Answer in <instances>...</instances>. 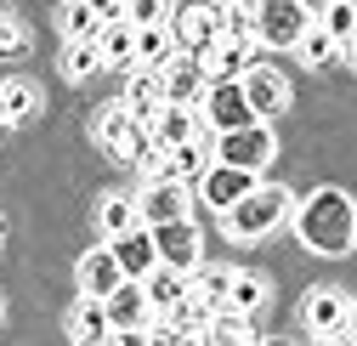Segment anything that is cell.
I'll list each match as a JSON object with an SVG mask.
<instances>
[{
    "instance_id": "obj_1",
    "label": "cell",
    "mask_w": 357,
    "mask_h": 346,
    "mask_svg": "<svg viewBox=\"0 0 357 346\" xmlns=\"http://www.w3.org/2000/svg\"><path fill=\"white\" fill-rule=\"evenodd\" d=\"M295 233L312 255H346L357 244V204L340 188H318L295 204Z\"/></svg>"
},
{
    "instance_id": "obj_2",
    "label": "cell",
    "mask_w": 357,
    "mask_h": 346,
    "mask_svg": "<svg viewBox=\"0 0 357 346\" xmlns=\"http://www.w3.org/2000/svg\"><path fill=\"white\" fill-rule=\"evenodd\" d=\"M289 216H295V204H289L284 188H261V182H255V193L238 199L227 216H221V222H227L233 239H266V233H278Z\"/></svg>"
},
{
    "instance_id": "obj_3",
    "label": "cell",
    "mask_w": 357,
    "mask_h": 346,
    "mask_svg": "<svg viewBox=\"0 0 357 346\" xmlns=\"http://www.w3.org/2000/svg\"><path fill=\"white\" fill-rule=\"evenodd\" d=\"M199 119H204V131L210 137H233V131H250L255 114L244 103V85H227V80H210V91L199 103Z\"/></svg>"
},
{
    "instance_id": "obj_4",
    "label": "cell",
    "mask_w": 357,
    "mask_h": 346,
    "mask_svg": "<svg viewBox=\"0 0 357 346\" xmlns=\"http://www.w3.org/2000/svg\"><path fill=\"white\" fill-rule=\"evenodd\" d=\"M312 29V12L301 6V0H266V6H255V46H295Z\"/></svg>"
},
{
    "instance_id": "obj_5",
    "label": "cell",
    "mask_w": 357,
    "mask_h": 346,
    "mask_svg": "<svg viewBox=\"0 0 357 346\" xmlns=\"http://www.w3.org/2000/svg\"><path fill=\"white\" fill-rule=\"evenodd\" d=\"M193 193L182 182H148L137 193V216H142V227H170V222H193Z\"/></svg>"
},
{
    "instance_id": "obj_6",
    "label": "cell",
    "mask_w": 357,
    "mask_h": 346,
    "mask_svg": "<svg viewBox=\"0 0 357 346\" xmlns=\"http://www.w3.org/2000/svg\"><path fill=\"white\" fill-rule=\"evenodd\" d=\"M273 148H278V142L266 137V125H250V131L215 137V165H233V170H244V176H255V170H266Z\"/></svg>"
},
{
    "instance_id": "obj_7",
    "label": "cell",
    "mask_w": 357,
    "mask_h": 346,
    "mask_svg": "<svg viewBox=\"0 0 357 346\" xmlns=\"http://www.w3.org/2000/svg\"><path fill=\"white\" fill-rule=\"evenodd\" d=\"M165 23L176 34V46H182L188 57H199V63L215 52V40H221L215 34V6H182V12H170Z\"/></svg>"
},
{
    "instance_id": "obj_8",
    "label": "cell",
    "mask_w": 357,
    "mask_h": 346,
    "mask_svg": "<svg viewBox=\"0 0 357 346\" xmlns=\"http://www.w3.org/2000/svg\"><path fill=\"white\" fill-rule=\"evenodd\" d=\"M210 91V68L188 52H176V63L165 68V108H199Z\"/></svg>"
},
{
    "instance_id": "obj_9",
    "label": "cell",
    "mask_w": 357,
    "mask_h": 346,
    "mask_svg": "<svg viewBox=\"0 0 357 346\" xmlns=\"http://www.w3.org/2000/svg\"><path fill=\"white\" fill-rule=\"evenodd\" d=\"M244 103H250V114H255V125H266V119H273L284 103H289V80L278 74V68H266V63H255L244 80Z\"/></svg>"
},
{
    "instance_id": "obj_10",
    "label": "cell",
    "mask_w": 357,
    "mask_h": 346,
    "mask_svg": "<svg viewBox=\"0 0 357 346\" xmlns=\"http://www.w3.org/2000/svg\"><path fill=\"white\" fill-rule=\"evenodd\" d=\"M108 324H114V335H148L159 318H153V307H148V289L142 284H119L108 301Z\"/></svg>"
},
{
    "instance_id": "obj_11",
    "label": "cell",
    "mask_w": 357,
    "mask_h": 346,
    "mask_svg": "<svg viewBox=\"0 0 357 346\" xmlns=\"http://www.w3.org/2000/svg\"><path fill=\"white\" fill-rule=\"evenodd\" d=\"M153 250H159V267L170 273H199V227L193 222H170V227H148Z\"/></svg>"
},
{
    "instance_id": "obj_12",
    "label": "cell",
    "mask_w": 357,
    "mask_h": 346,
    "mask_svg": "<svg viewBox=\"0 0 357 346\" xmlns=\"http://www.w3.org/2000/svg\"><path fill=\"white\" fill-rule=\"evenodd\" d=\"M301 318L312 324L318 340L346 335V324H351V295H340V289H312V295L301 301Z\"/></svg>"
},
{
    "instance_id": "obj_13",
    "label": "cell",
    "mask_w": 357,
    "mask_h": 346,
    "mask_svg": "<svg viewBox=\"0 0 357 346\" xmlns=\"http://www.w3.org/2000/svg\"><path fill=\"white\" fill-rule=\"evenodd\" d=\"M119 284H130V278L119 273V262H114L108 244H97V250L79 255V301H108Z\"/></svg>"
},
{
    "instance_id": "obj_14",
    "label": "cell",
    "mask_w": 357,
    "mask_h": 346,
    "mask_svg": "<svg viewBox=\"0 0 357 346\" xmlns=\"http://www.w3.org/2000/svg\"><path fill=\"white\" fill-rule=\"evenodd\" d=\"M137 125H148L153 131V119L165 114V74H148V68H137V74H125V103H119Z\"/></svg>"
},
{
    "instance_id": "obj_15",
    "label": "cell",
    "mask_w": 357,
    "mask_h": 346,
    "mask_svg": "<svg viewBox=\"0 0 357 346\" xmlns=\"http://www.w3.org/2000/svg\"><path fill=\"white\" fill-rule=\"evenodd\" d=\"M250 193H255V176H244V170H233V165H210L204 182H199V199L210 210H221V216H227L238 199H250Z\"/></svg>"
},
{
    "instance_id": "obj_16",
    "label": "cell",
    "mask_w": 357,
    "mask_h": 346,
    "mask_svg": "<svg viewBox=\"0 0 357 346\" xmlns=\"http://www.w3.org/2000/svg\"><path fill=\"white\" fill-rule=\"evenodd\" d=\"M142 131H148V125H137L119 103H114V108H102V119H97V142H102V153H108V159H119V165H130V153H137Z\"/></svg>"
},
{
    "instance_id": "obj_17",
    "label": "cell",
    "mask_w": 357,
    "mask_h": 346,
    "mask_svg": "<svg viewBox=\"0 0 357 346\" xmlns=\"http://www.w3.org/2000/svg\"><path fill=\"white\" fill-rule=\"evenodd\" d=\"M142 289H148V307H153V318H170L182 301H193V273H170V267H153L148 278H142Z\"/></svg>"
},
{
    "instance_id": "obj_18",
    "label": "cell",
    "mask_w": 357,
    "mask_h": 346,
    "mask_svg": "<svg viewBox=\"0 0 357 346\" xmlns=\"http://www.w3.org/2000/svg\"><path fill=\"white\" fill-rule=\"evenodd\" d=\"M108 250H114V262H119V273H125L130 284H142V278L159 267V250H153V233H148V227H137V233L114 239Z\"/></svg>"
},
{
    "instance_id": "obj_19",
    "label": "cell",
    "mask_w": 357,
    "mask_h": 346,
    "mask_svg": "<svg viewBox=\"0 0 357 346\" xmlns=\"http://www.w3.org/2000/svg\"><path fill=\"white\" fill-rule=\"evenodd\" d=\"M199 137H204V119H199V108H165V114L153 119V142H159L165 153L188 148V142H199Z\"/></svg>"
},
{
    "instance_id": "obj_20",
    "label": "cell",
    "mask_w": 357,
    "mask_h": 346,
    "mask_svg": "<svg viewBox=\"0 0 357 346\" xmlns=\"http://www.w3.org/2000/svg\"><path fill=\"white\" fill-rule=\"evenodd\" d=\"M68 335H74V346H108L114 340L108 307H102V301H79V307L68 313Z\"/></svg>"
},
{
    "instance_id": "obj_21",
    "label": "cell",
    "mask_w": 357,
    "mask_h": 346,
    "mask_svg": "<svg viewBox=\"0 0 357 346\" xmlns=\"http://www.w3.org/2000/svg\"><path fill=\"white\" fill-rule=\"evenodd\" d=\"M255 63H261V57H255V40H250V46H227V40H215V52L204 57L210 80H227V85H238Z\"/></svg>"
},
{
    "instance_id": "obj_22",
    "label": "cell",
    "mask_w": 357,
    "mask_h": 346,
    "mask_svg": "<svg viewBox=\"0 0 357 346\" xmlns=\"http://www.w3.org/2000/svg\"><path fill=\"white\" fill-rule=\"evenodd\" d=\"M57 29H63L68 46H91V40H102V17H97L91 0H68L63 17H57Z\"/></svg>"
},
{
    "instance_id": "obj_23",
    "label": "cell",
    "mask_w": 357,
    "mask_h": 346,
    "mask_svg": "<svg viewBox=\"0 0 357 346\" xmlns=\"http://www.w3.org/2000/svg\"><path fill=\"white\" fill-rule=\"evenodd\" d=\"M97 52H102V68L137 74V29H130V23H114V29H102Z\"/></svg>"
},
{
    "instance_id": "obj_24",
    "label": "cell",
    "mask_w": 357,
    "mask_h": 346,
    "mask_svg": "<svg viewBox=\"0 0 357 346\" xmlns=\"http://www.w3.org/2000/svg\"><path fill=\"white\" fill-rule=\"evenodd\" d=\"M97 227L108 233V244H114V239H125V233H137V227H142V216H137V199H125V193H108V199L97 204Z\"/></svg>"
},
{
    "instance_id": "obj_25",
    "label": "cell",
    "mask_w": 357,
    "mask_h": 346,
    "mask_svg": "<svg viewBox=\"0 0 357 346\" xmlns=\"http://www.w3.org/2000/svg\"><path fill=\"white\" fill-rule=\"evenodd\" d=\"M233 278H238V267H199V273H193V295L204 301V307H215V313H227V295H233Z\"/></svg>"
},
{
    "instance_id": "obj_26",
    "label": "cell",
    "mask_w": 357,
    "mask_h": 346,
    "mask_svg": "<svg viewBox=\"0 0 357 346\" xmlns=\"http://www.w3.org/2000/svg\"><path fill=\"white\" fill-rule=\"evenodd\" d=\"M204 346H255V329L238 313H215L210 329H204Z\"/></svg>"
},
{
    "instance_id": "obj_27",
    "label": "cell",
    "mask_w": 357,
    "mask_h": 346,
    "mask_svg": "<svg viewBox=\"0 0 357 346\" xmlns=\"http://www.w3.org/2000/svg\"><path fill=\"white\" fill-rule=\"evenodd\" d=\"M215 34L227 46H250L255 40V12L250 6H215Z\"/></svg>"
},
{
    "instance_id": "obj_28",
    "label": "cell",
    "mask_w": 357,
    "mask_h": 346,
    "mask_svg": "<svg viewBox=\"0 0 357 346\" xmlns=\"http://www.w3.org/2000/svg\"><path fill=\"white\" fill-rule=\"evenodd\" d=\"M29 114H34V85H29V80H0V119L17 125V119H29Z\"/></svg>"
},
{
    "instance_id": "obj_29",
    "label": "cell",
    "mask_w": 357,
    "mask_h": 346,
    "mask_svg": "<svg viewBox=\"0 0 357 346\" xmlns=\"http://www.w3.org/2000/svg\"><path fill=\"white\" fill-rule=\"evenodd\" d=\"M318 29L335 40V46H346V40L357 34V6H351V0H329L324 17H318Z\"/></svg>"
},
{
    "instance_id": "obj_30",
    "label": "cell",
    "mask_w": 357,
    "mask_h": 346,
    "mask_svg": "<svg viewBox=\"0 0 357 346\" xmlns=\"http://www.w3.org/2000/svg\"><path fill=\"white\" fill-rule=\"evenodd\" d=\"M266 301V284L255 278V273H244L238 267V278H233V295H227V313H238V318H250L255 307Z\"/></svg>"
},
{
    "instance_id": "obj_31",
    "label": "cell",
    "mask_w": 357,
    "mask_h": 346,
    "mask_svg": "<svg viewBox=\"0 0 357 346\" xmlns=\"http://www.w3.org/2000/svg\"><path fill=\"white\" fill-rule=\"evenodd\" d=\"M210 318H215V307H204V301L193 295V301H182V307H176L165 324H170L176 335H204V329H210Z\"/></svg>"
},
{
    "instance_id": "obj_32",
    "label": "cell",
    "mask_w": 357,
    "mask_h": 346,
    "mask_svg": "<svg viewBox=\"0 0 357 346\" xmlns=\"http://www.w3.org/2000/svg\"><path fill=\"white\" fill-rule=\"evenodd\" d=\"M97 68H102L97 40H91V46H68V52H63V74H68V80H91Z\"/></svg>"
},
{
    "instance_id": "obj_33",
    "label": "cell",
    "mask_w": 357,
    "mask_h": 346,
    "mask_svg": "<svg viewBox=\"0 0 357 346\" xmlns=\"http://www.w3.org/2000/svg\"><path fill=\"white\" fill-rule=\"evenodd\" d=\"M335 52H340V46H335V40H329V34L318 29V23H312V29H306V40H301V57H306L312 68H324V63H329Z\"/></svg>"
},
{
    "instance_id": "obj_34",
    "label": "cell",
    "mask_w": 357,
    "mask_h": 346,
    "mask_svg": "<svg viewBox=\"0 0 357 346\" xmlns=\"http://www.w3.org/2000/svg\"><path fill=\"white\" fill-rule=\"evenodd\" d=\"M165 17H170V12L159 6V0H130V6H125V23H130V29H159Z\"/></svg>"
},
{
    "instance_id": "obj_35",
    "label": "cell",
    "mask_w": 357,
    "mask_h": 346,
    "mask_svg": "<svg viewBox=\"0 0 357 346\" xmlns=\"http://www.w3.org/2000/svg\"><path fill=\"white\" fill-rule=\"evenodd\" d=\"M0 52H23V23L12 6H0Z\"/></svg>"
},
{
    "instance_id": "obj_36",
    "label": "cell",
    "mask_w": 357,
    "mask_h": 346,
    "mask_svg": "<svg viewBox=\"0 0 357 346\" xmlns=\"http://www.w3.org/2000/svg\"><path fill=\"white\" fill-rule=\"evenodd\" d=\"M108 346H148V335H114Z\"/></svg>"
},
{
    "instance_id": "obj_37",
    "label": "cell",
    "mask_w": 357,
    "mask_h": 346,
    "mask_svg": "<svg viewBox=\"0 0 357 346\" xmlns=\"http://www.w3.org/2000/svg\"><path fill=\"white\" fill-rule=\"evenodd\" d=\"M340 57H346V63L357 68V34H351V40H346V46H340Z\"/></svg>"
},
{
    "instance_id": "obj_38",
    "label": "cell",
    "mask_w": 357,
    "mask_h": 346,
    "mask_svg": "<svg viewBox=\"0 0 357 346\" xmlns=\"http://www.w3.org/2000/svg\"><path fill=\"white\" fill-rule=\"evenodd\" d=\"M318 346H357L351 335H329V340H318Z\"/></svg>"
},
{
    "instance_id": "obj_39",
    "label": "cell",
    "mask_w": 357,
    "mask_h": 346,
    "mask_svg": "<svg viewBox=\"0 0 357 346\" xmlns=\"http://www.w3.org/2000/svg\"><path fill=\"white\" fill-rule=\"evenodd\" d=\"M346 335H351V340H357V301H351V324H346Z\"/></svg>"
},
{
    "instance_id": "obj_40",
    "label": "cell",
    "mask_w": 357,
    "mask_h": 346,
    "mask_svg": "<svg viewBox=\"0 0 357 346\" xmlns=\"http://www.w3.org/2000/svg\"><path fill=\"white\" fill-rule=\"evenodd\" d=\"M261 346H301V340H284V335H278V340H261Z\"/></svg>"
}]
</instances>
